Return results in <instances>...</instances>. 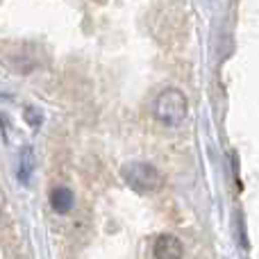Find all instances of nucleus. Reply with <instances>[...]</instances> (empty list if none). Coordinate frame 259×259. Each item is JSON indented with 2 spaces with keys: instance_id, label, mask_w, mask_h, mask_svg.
<instances>
[{
  "instance_id": "obj_4",
  "label": "nucleus",
  "mask_w": 259,
  "mask_h": 259,
  "mask_svg": "<svg viewBox=\"0 0 259 259\" xmlns=\"http://www.w3.org/2000/svg\"><path fill=\"white\" fill-rule=\"evenodd\" d=\"M50 205H53L55 211L66 214V211L73 207V193L68 191V189H64V187H57L53 193H50Z\"/></svg>"
},
{
  "instance_id": "obj_3",
  "label": "nucleus",
  "mask_w": 259,
  "mask_h": 259,
  "mask_svg": "<svg viewBox=\"0 0 259 259\" xmlns=\"http://www.w3.org/2000/svg\"><path fill=\"white\" fill-rule=\"evenodd\" d=\"M155 257L157 259H182L184 246L175 234H159L155 241Z\"/></svg>"
},
{
  "instance_id": "obj_2",
  "label": "nucleus",
  "mask_w": 259,
  "mask_h": 259,
  "mask_svg": "<svg viewBox=\"0 0 259 259\" xmlns=\"http://www.w3.org/2000/svg\"><path fill=\"white\" fill-rule=\"evenodd\" d=\"M121 175L125 180V184L137 193H152L159 189L161 175L155 166L146 164V161H130L121 168Z\"/></svg>"
},
{
  "instance_id": "obj_1",
  "label": "nucleus",
  "mask_w": 259,
  "mask_h": 259,
  "mask_svg": "<svg viewBox=\"0 0 259 259\" xmlns=\"http://www.w3.org/2000/svg\"><path fill=\"white\" fill-rule=\"evenodd\" d=\"M187 114H189V103L182 91L180 89L161 91L155 103V116L161 125H166V127L180 125V123L187 118Z\"/></svg>"
}]
</instances>
